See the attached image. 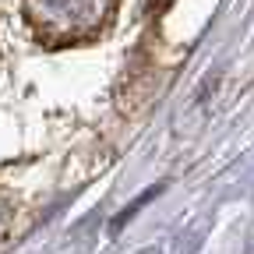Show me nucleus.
<instances>
[{
  "instance_id": "nucleus-1",
  "label": "nucleus",
  "mask_w": 254,
  "mask_h": 254,
  "mask_svg": "<svg viewBox=\"0 0 254 254\" xmlns=\"http://www.w3.org/2000/svg\"><path fill=\"white\" fill-rule=\"evenodd\" d=\"M117 0H25V21L46 46L88 43L113 21Z\"/></svg>"
},
{
  "instance_id": "nucleus-2",
  "label": "nucleus",
  "mask_w": 254,
  "mask_h": 254,
  "mask_svg": "<svg viewBox=\"0 0 254 254\" xmlns=\"http://www.w3.org/2000/svg\"><path fill=\"white\" fill-rule=\"evenodd\" d=\"M170 4H173V0H145V11H148V14H163Z\"/></svg>"
}]
</instances>
